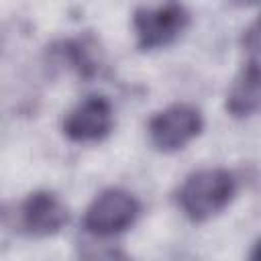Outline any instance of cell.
Here are the masks:
<instances>
[{
    "instance_id": "3",
    "label": "cell",
    "mask_w": 261,
    "mask_h": 261,
    "mask_svg": "<svg viewBox=\"0 0 261 261\" xmlns=\"http://www.w3.org/2000/svg\"><path fill=\"white\" fill-rule=\"evenodd\" d=\"M190 14L181 4H163L155 8L141 6L133 14V27L141 49H159L169 45L188 24Z\"/></svg>"
},
{
    "instance_id": "4",
    "label": "cell",
    "mask_w": 261,
    "mask_h": 261,
    "mask_svg": "<svg viewBox=\"0 0 261 261\" xmlns=\"http://www.w3.org/2000/svg\"><path fill=\"white\" fill-rule=\"evenodd\" d=\"M202 130V116L194 106L173 104L149 120L151 143L161 151H177Z\"/></svg>"
},
{
    "instance_id": "7",
    "label": "cell",
    "mask_w": 261,
    "mask_h": 261,
    "mask_svg": "<svg viewBox=\"0 0 261 261\" xmlns=\"http://www.w3.org/2000/svg\"><path fill=\"white\" fill-rule=\"evenodd\" d=\"M226 110L232 116H251L261 112V63L249 61L241 73L237 75L234 84L228 90Z\"/></svg>"
},
{
    "instance_id": "6",
    "label": "cell",
    "mask_w": 261,
    "mask_h": 261,
    "mask_svg": "<svg viewBox=\"0 0 261 261\" xmlns=\"http://www.w3.org/2000/svg\"><path fill=\"white\" fill-rule=\"evenodd\" d=\"M20 226L37 237H47L59 232L67 224L65 204L51 192H33L20 204L18 210Z\"/></svg>"
},
{
    "instance_id": "8",
    "label": "cell",
    "mask_w": 261,
    "mask_h": 261,
    "mask_svg": "<svg viewBox=\"0 0 261 261\" xmlns=\"http://www.w3.org/2000/svg\"><path fill=\"white\" fill-rule=\"evenodd\" d=\"M243 43L249 51H259L261 53V14L251 22V27L245 31Z\"/></svg>"
},
{
    "instance_id": "1",
    "label": "cell",
    "mask_w": 261,
    "mask_h": 261,
    "mask_svg": "<svg viewBox=\"0 0 261 261\" xmlns=\"http://www.w3.org/2000/svg\"><path fill=\"white\" fill-rule=\"evenodd\" d=\"M234 196V177L226 169H200L186 177L177 190V204L184 214L202 222L228 206Z\"/></svg>"
},
{
    "instance_id": "2",
    "label": "cell",
    "mask_w": 261,
    "mask_h": 261,
    "mask_svg": "<svg viewBox=\"0 0 261 261\" xmlns=\"http://www.w3.org/2000/svg\"><path fill=\"white\" fill-rule=\"evenodd\" d=\"M141 206L137 198L124 190H106L88 206L84 214V228L94 237H112L126 230L139 216Z\"/></svg>"
},
{
    "instance_id": "9",
    "label": "cell",
    "mask_w": 261,
    "mask_h": 261,
    "mask_svg": "<svg viewBox=\"0 0 261 261\" xmlns=\"http://www.w3.org/2000/svg\"><path fill=\"white\" fill-rule=\"evenodd\" d=\"M249 261H261V239L255 243V247H253V251H251Z\"/></svg>"
},
{
    "instance_id": "5",
    "label": "cell",
    "mask_w": 261,
    "mask_h": 261,
    "mask_svg": "<svg viewBox=\"0 0 261 261\" xmlns=\"http://www.w3.org/2000/svg\"><path fill=\"white\" fill-rule=\"evenodd\" d=\"M114 124L112 104L106 96H88L63 120V133L77 143L104 139Z\"/></svg>"
}]
</instances>
